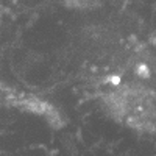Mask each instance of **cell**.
<instances>
[{"label": "cell", "instance_id": "2", "mask_svg": "<svg viewBox=\"0 0 156 156\" xmlns=\"http://www.w3.org/2000/svg\"><path fill=\"white\" fill-rule=\"evenodd\" d=\"M105 0H66V5L75 9H95L103 5Z\"/></svg>", "mask_w": 156, "mask_h": 156}, {"label": "cell", "instance_id": "1", "mask_svg": "<svg viewBox=\"0 0 156 156\" xmlns=\"http://www.w3.org/2000/svg\"><path fill=\"white\" fill-rule=\"evenodd\" d=\"M105 108L115 122L136 131L156 133V90L139 83L117 84L103 95Z\"/></svg>", "mask_w": 156, "mask_h": 156}]
</instances>
